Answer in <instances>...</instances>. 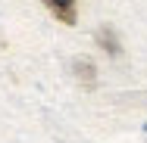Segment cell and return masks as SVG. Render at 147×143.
Returning <instances> with one entry per match:
<instances>
[{
  "label": "cell",
  "instance_id": "cell-2",
  "mask_svg": "<svg viewBox=\"0 0 147 143\" xmlns=\"http://www.w3.org/2000/svg\"><path fill=\"white\" fill-rule=\"evenodd\" d=\"M72 75L82 81V87H88V90L97 84V69H94V62H91V59H85V56L72 62Z\"/></svg>",
  "mask_w": 147,
  "mask_h": 143
},
{
  "label": "cell",
  "instance_id": "cell-1",
  "mask_svg": "<svg viewBox=\"0 0 147 143\" xmlns=\"http://www.w3.org/2000/svg\"><path fill=\"white\" fill-rule=\"evenodd\" d=\"M50 13H53V19H59L63 25H75L78 22V9H75V0H41Z\"/></svg>",
  "mask_w": 147,
  "mask_h": 143
},
{
  "label": "cell",
  "instance_id": "cell-3",
  "mask_svg": "<svg viewBox=\"0 0 147 143\" xmlns=\"http://www.w3.org/2000/svg\"><path fill=\"white\" fill-rule=\"evenodd\" d=\"M97 47H100V50H107L110 56H119L122 44H119V37H116V31H113V25H103V28L97 31Z\"/></svg>",
  "mask_w": 147,
  "mask_h": 143
}]
</instances>
